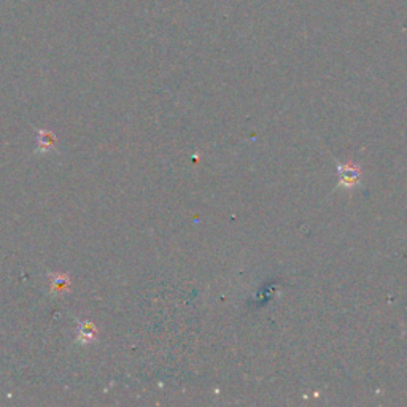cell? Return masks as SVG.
I'll return each mask as SVG.
<instances>
[{
	"instance_id": "cell-2",
	"label": "cell",
	"mask_w": 407,
	"mask_h": 407,
	"mask_svg": "<svg viewBox=\"0 0 407 407\" xmlns=\"http://www.w3.org/2000/svg\"><path fill=\"white\" fill-rule=\"evenodd\" d=\"M54 135L51 134V132H47V130H42L38 135V150L40 151H47V150H51V148L54 147Z\"/></svg>"
},
{
	"instance_id": "cell-3",
	"label": "cell",
	"mask_w": 407,
	"mask_h": 407,
	"mask_svg": "<svg viewBox=\"0 0 407 407\" xmlns=\"http://www.w3.org/2000/svg\"><path fill=\"white\" fill-rule=\"evenodd\" d=\"M68 286V277L64 274H59L53 277V293H64Z\"/></svg>"
},
{
	"instance_id": "cell-1",
	"label": "cell",
	"mask_w": 407,
	"mask_h": 407,
	"mask_svg": "<svg viewBox=\"0 0 407 407\" xmlns=\"http://www.w3.org/2000/svg\"><path fill=\"white\" fill-rule=\"evenodd\" d=\"M96 336V328L89 322H84L80 326V331H78V341L83 342V343H88L94 339Z\"/></svg>"
}]
</instances>
